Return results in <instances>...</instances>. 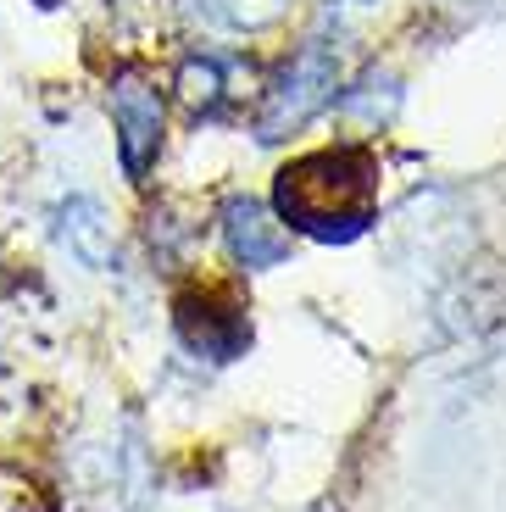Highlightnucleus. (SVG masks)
<instances>
[{
    "instance_id": "obj_6",
    "label": "nucleus",
    "mask_w": 506,
    "mask_h": 512,
    "mask_svg": "<svg viewBox=\"0 0 506 512\" xmlns=\"http://www.w3.org/2000/svg\"><path fill=\"white\" fill-rule=\"evenodd\" d=\"M56 240H62L84 268H95V273L117 268L112 223H106V212H101L95 195H67V201L56 206Z\"/></svg>"
},
{
    "instance_id": "obj_4",
    "label": "nucleus",
    "mask_w": 506,
    "mask_h": 512,
    "mask_svg": "<svg viewBox=\"0 0 506 512\" xmlns=\"http://www.w3.org/2000/svg\"><path fill=\"white\" fill-rule=\"evenodd\" d=\"M112 128H117V156L128 179H145L162 151V95L145 73H117L112 84Z\"/></svg>"
},
{
    "instance_id": "obj_2",
    "label": "nucleus",
    "mask_w": 506,
    "mask_h": 512,
    "mask_svg": "<svg viewBox=\"0 0 506 512\" xmlns=\"http://www.w3.org/2000/svg\"><path fill=\"white\" fill-rule=\"evenodd\" d=\"M334 90H340V51H334V39H306L301 51L290 56V67L273 78V90H267L262 112H256V140L262 145L290 140L295 128H306L334 101Z\"/></svg>"
},
{
    "instance_id": "obj_5",
    "label": "nucleus",
    "mask_w": 506,
    "mask_h": 512,
    "mask_svg": "<svg viewBox=\"0 0 506 512\" xmlns=\"http://www.w3.org/2000/svg\"><path fill=\"white\" fill-rule=\"evenodd\" d=\"M223 245L245 273L290 262V229H284L262 201H251V195H234V201L223 206Z\"/></svg>"
},
{
    "instance_id": "obj_3",
    "label": "nucleus",
    "mask_w": 506,
    "mask_h": 512,
    "mask_svg": "<svg viewBox=\"0 0 506 512\" xmlns=\"http://www.w3.org/2000/svg\"><path fill=\"white\" fill-rule=\"evenodd\" d=\"M173 329L206 362H234L251 351V312L223 290H184L173 301Z\"/></svg>"
},
{
    "instance_id": "obj_8",
    "label": "nucleus",
    "mask_w": 506,
    "mask_h": 512,
    "mask_svg": "<svg viewBox=\"0 0 506 512\" xmlns=\"http://www.w3.org/2000/svg\"><path fill=\"white\" fill-rule=\"evenodd\" d=\"M395 106H401V84L390 73H367L356 90L340 95V112L345 117H362V123H390Z\"/></svg>"
},
{
    "instance_id": "obj_1",
    "label": "nucleus",
    "mask_w": 506,
    "mask_h": 512,
    "mask_svg": "<svg viewBox=\"0 0 506 512\" xmlns=\"http://www.w3.org/2000/svg\"><path fill=\"white\" fill-rule=\"evenodd\" d=\"M273 206H279V223H290V234L351 245L379 218V162L362 145L312 151L273 179Z\"/></svg>"
},
{
    "instance_id": "obj_9",
    "label": "nucleus",
    "mask_w": 506,
    "mask_h": 512,
    "mask_svg": "<svg viewBox=\"0 0 506 512\" xmlns=\"http://www.w3.org/2000/svg\"><path fill=\"white\" fill-rule=\"evenodd\" d=\"M206 6L223 28H240V34H262L290 12V0H206Z\"/></svg>"
},
{
    "instance_id": "obj_7",
    "label": "nucleus",
    "mask_w": 506,
    "mask_h": 512,
    "mask_svg": "<svg viewBox=\"0 0 506 512\" xmlns=\"http://www.w3.org/2000/svg\"><path fill=\"white\" fill-rule=\"evenodd\" d=\"M223 84H228V67L217 56H190L178 67V101L190 112H217L223 106Z\"/></svg>"
}]
</instances>
